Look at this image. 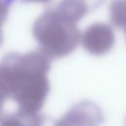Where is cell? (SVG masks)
<instances>
[{"mask_svg": "<svg viewBox=\"0 0 126 126\" xmlns=\"http://www.w3.org/2000/svg\"><path fill=\"white\" fill-rule=\"evenodd\" d=\"M50 58L39 50L25 54H6L0 63V74L9 96L20 108L41 109L49 93L48 72Z\"/></svg>", "mask_w": 126, "mask_h": 126, "instance_id": "6da1fadb", "label": "cell"}, {"mask_svg": "<svg viewBox=\"0 0 126 126\" xmlns=\"http://www.w3.org/2000/svg\"><path fill=\"white\" fill-rule=\"evenodd\" d=\"M32 34L40 50L50 59L69 55L81 40V32L76 23L54 8L37 18L32 26Z\"/></svg>", "mask_w": 126, "mask_h": 126, "instance_id": "7a4b0ae2", "label": "cell"}, {"mask_svg": "<svg viewBox=\"0 0 126 126\" xmlns=\"http://www.w3.org/2000/svg\"><path fill=\"white\" fill-rule=\"evenodd\" d=\"M81 41L84 48L93 55H103L113 46L115 36L112 28L104 23H94L88 27Z\"/></svg>", "mask_w": 126, "mask_h": 126, "instance_id": "3957f363", "label": "cell"}, {"mask_svg": "<svg viewBox=\"0 0 126 126\" xmlns=\"http://www.w3.org/2000/svg\"><path fill=\"white\" fill-rule=\"evenodd\" d=\"M71 126H98L103 120L100 108L92 101H81L64 116Z\"/></svg>", "mask_w": 126, "mask_h": 126, "instance_id": "277c9868", "label": "cell"}, {"mask_svg": "<svg viewBox=\"0 0 126 126\" xmlns=\"http://www.w3.org/2000/svg\"><path fill=\"white\" fill-rule=\"evenodd\" d=\"M103 1L104 0H61L54 9L77 24L88 13L98 8Z\"/></svg>", "mask_w": 126, "mask_h": 126, "instance_id": "5b68a950", "label": "cell"}, {"mask_svg": "<svg viewBox=\"0 0 126 126\" xmlns=\"http://www.w3.org/2000/svg\"><path fill=\"white\" fill-rule=\"evenodd\" d=\"M43 118L36 111L20 108L8 114H0V126H42Z\"/></svg>", "mask_w": 126, "mask_h": 126, "instance_id": "8992f818", "label": "cell"}, {"mask_svg": "<svg viewBox=\"0 0 126 126\" xmlns=\"http://www.w3.org/2000/svg\"><path fill=\"white\" fill-rule=\"evenodd\" d=\"M109 19L116 28L126 29V0H112L109 5Z\"/></svg>", "mask_w": 126, "mask_h": 126, "instance_id": "52a82bcc", "label": "cell"}, {"mask_svg": "<svg viewBox=\"0 0 126 126\" xmlns=\"http://www.w3.org/2000/svg\"><path fill=\"white\" fill-rule=\"evenodd\" d=\"M14 0H0V45L3 42V32H2V27L7 19L8 11L11 3Z\"/></svg>", "mask_w": 126, "mask_h": 126, "instance_id": "ba28073f", "label": "cell"}, {"mask_svg": "<svg viewBox=\"0 0 126 126\" xmlns=\"http://www.w3.org/2000/svg\"><path fill=\"white\" fill-rule=\"evenodd\" d=\"M8 97H9V93H8L7 87H6V85L3 81V78L0 74V114H1L4 102Z\"/></svg>", "mask_w": 126, "mask_h": 126, "instance_id": "9c48e42d", "label": "cell"}, {"mask_svg": "<svg viewBox=\"0 0 126 126\" xmlns=\"http://www.w3.org/2000/svg\"><path fill=\"white\" fill-rule=\"evenodd\" d=\"M25 2H47L49 0H23Z\"/></svg>", "mask_w": 126, "mask_h": 126, "instance_id": "30bf717a", "label": "cell"}]
</instances>
